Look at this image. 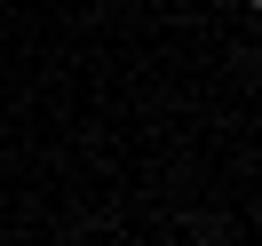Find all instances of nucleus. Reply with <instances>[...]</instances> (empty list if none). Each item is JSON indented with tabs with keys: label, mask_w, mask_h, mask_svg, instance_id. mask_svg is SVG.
Listing matches in <instances>:
<instances>
[{
	"label": "nucleus",
	"mask_w": 262,
	"mask_h": 246,
	"mask_svg": "<svg viewBox=\"0 0 262 246\" xmlns=\"http://www.w3.org/2000/svg\"><path fill=\"white\" fill-rule=\"evenodd\" d=\"M238 8H254V16H262V0H238Z\"/></svg>",
	"instance_id": "obj_1"
}]
</instances>
